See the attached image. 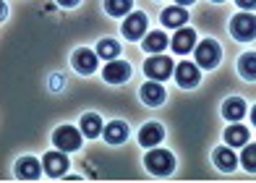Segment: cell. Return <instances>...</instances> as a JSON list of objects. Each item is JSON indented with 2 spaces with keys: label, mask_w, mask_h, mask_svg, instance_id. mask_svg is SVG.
<instances>
[{
  "label": "cell",
  "mask_w": 256,
  "mask_h": 183,
  "mask_svg": "<svg viewBox=\"0 0 256 183\" xmlns=\"http://www.w3.org/2000/svg\"><path fill=\"white\" fill-rule=\"evenodd\" d=\"M63 8H74V6H78V0H58Z\"/></svg>",
  "instance_id": "cell-27"
},
{
  "label": "cell",
  "mask_w": 256,
  "mask_h": 183,
  "mask_svg": "<svg viewBox=\"0 0 256 183\" xmlns=\"http://www.w3.org/2000/svg\"><path fill=\"white\" fill-rule=\"evenodd\" d=\"M144 32H146V16L144 14H131L126 18V24H123V34L128 40H138V37H144Z\"/></svg>",
  "instance_id": "cell-7"
},
{
  "label": "cell",
  "mask_w": 256,
  "mask_h": 183,
  "mask_svg": "<svg viewBox=\"0 0 256 183\" xmlns=\"http://www.w3.org/2000/svg\"><path fill=\"white\" fill-rule=\"evenodd\" d=\"M104 82H110V84H123L126 78H131V66L123 63V60H110L108 66H104Z\"/></svg>",
  "instance_id": "cell-6"
},
{
  "label": "cell",
  "mask_w": 256,
  "mask_h": 183,
  "mask_svg": "<svg viewBox=\"0 0 256 183\" xmlns=\"http://www.w3.org/2000/svg\"><path fill=\"white\" fill-rule=\"evenodd\" d=\"M144 71L149 78H154V82H162V78H168L172 74V60L165 58V55H157V58H149Z\"/></svg>",
  "instance_id": "cell-5"
},
{
  "label": "cell",
  "mask_w": 256,
  "mask_h": 183,
  "mask_svg": "<svg viewBox=\"0 0 256 183\" xmlns=\"http://www.w3.org/2000/svg\"><path fill=\"white\" fill-rule=\"evenodd\" d=\"M196 63L204 68H214L220 63V44L214 40H204L199 48H196Z\"/></svg>",
  "instance_id": "cell-4"
},
{
  "label": "cell",
  "mask_w": 256,
  "mask_h": 183,
  "mask_svg": "<svg viewBox=\"0 0 256 183\" xmlns=\"http://www.w3.org/2000/svg\"><path fill=\"white\" fill-rule=\"evenodd\" d=\"M251 120H254V126H256V108L251 110Z\"/></svg>",
  "instance_id": "cell-29"
},
{
  "label": "cell",
  "mask_w": 256,
  "mask_h": 183,
  "mask_svg": "<svg viewBox=\"0 0 256 183\" xmlns=\"http://www.w3.org/2000/svg\"><path fill=\"white\" fill-rule=\"evenodd\" d=\"M194 42H196L194 29H180L176 37H172V50L176 52H188L194 48Z\"/></svg>",
  "instance_id": "cell-16"
},
{
  "label": "cell",
  "mask_w": 256,
  "mask_h": 183,
  "mask_svg": "<svg viewBox=\"0 0 256 183\" xmlns=\"http://www.w3.org/2000/svg\"><path fill=\"white\" fill-rule=\"evenodd\" d=\"M214 3H222V0H214Z\"/></svg>",
  "instance_id": "cell-30"
},
{
  "label": "cell",
  "mask_w": 256,
  "mask_h": 183,
  "mask_svg": "<svg viewBox=\"0 0 256 183\" xmlns=\"http://www.w3.org/2000/svg\"><path fill=\"white\" fill-rule=\"evenodd\" d=\"M165 44H168V37L162 32H152V34H146V40H144V50L146 52H160V50H165Z\"/></svg>",
  "instance_id": "cell-22"
},
{
  "label": "cell",
  "mask_w": 256,
  "mask_h": 183,
  "mask_svg": "<svg viewBox=\"0 0 256 183\" xmlns=\"http://www.w3.org/2000/svg\"><path fill=\"white\" fill-rule=\"evenodd\" d=\"M131 3L134 0H104V8H108L110 16H123L131 10Z\"/></svg>",
  "instance_id": "cell-24"
},
{
  "label": "cell",
  "mask_w": 256,
  "mask_h": 183,
  "mask_svg": "<svg viewBox=\"0 0 256 183\" xmlns=\"http://www.w3.org/2000/svg\"><path fill=\"white\" fill-rule=\"evenodd\" d=\"M142 100H144V105H152V108H157V105H162V100H165V89H162L160 84H144L142 86Z\"/></svg>",
  "instance_id": "cell-15"
},
{
  "label": "cell",
  "mask_w": 256,
  "mask_h": 183,
  "mask_svg": "<svg viewBox=\"0 0 256 183\" xmlns=\"http://www.w3.org/2000/svg\"><path fill=\"white\" fill-rule=\"evenodd\" d=\"M194 0H178V6H191Z\"/></svg>",
  "instance_id": "cell-28"
},
{
  "label": "cell",
  "mask_w": 256,
  "mask_h": 183,
  "mask_svg": "<svg viewBox=\"0 0 256 183\" xmlns=\"http://www.w3.org/2000/svg\"><path fill=\"white\" fill-rule=\"evenodd\" d=\"M214 162H217L220 170L230 173V170H236V152H232L230 146H220V150L214 152Z\"/></svg>",
  "instance_id": "cell-17"
},
{
  "label": "cell",
  "mask_w": 256,
  "mask_h": 183,
  "mask_svg": "<svg viewBox=\"0 0 256 183\" xmlns=\"http://www.w3.org/2000/svg\"><path fill=\"white\" fill-rule=\"evenodd\" d=\"M74 68L78 74H94L97 68V52H92L86 48H81L74 52Z\"/></svg>",
  "instance_id": "cell-8"
},
{
  "label": "cell",
  "mask_w": 256,
  "mask_h": 183,
  "mask_svg": "<svg viewBox=\"0 0 256 183\" xmlns=\"http://www.w3.org/2000/svg\"><path fill=\"white\" fill-rule=\"evenodd\" d=\"M42 165H44V170H48V176L58 178V176L66 173L68 160H66L63 152H48V154H44V160H42Z\"/></svg>",
  "instance_id": "cell-10"
},
{
  "label": "cell",
  "mask_w": 256,
  "mask_h": 183,
  "mask_svg": "<svg viewBox=\"0 0 256 183\" xmlns=\"http://www.w3.org/2000/svg\"><path fill=\"white\" fill-rule=\"evenodd\" d=\"M176 78H178V84H180L183 89H191V86L199 84V68H196L194 63H178Z\"/></svg>",
  "instance_id": "cell-9"
},
{
  "label": "cell",
  "mask_w": 256,
  "mask_h": 183,
  "mask_svg": "<svg viewBox=\"0 0 256 183\" xmlns=\"http://www.w3.org/2000/svg\"><path fill=\"white\" fill-rule=\"evenodd\" d=\"M222 116L232 123H238L243 116H246V102H243L240 97H230L225 105H222Z\"/></svg>",
  "instance_id": "cell-13"
},
{
  "label": "cell",
  "mask_w": 256,
  "mask_h": 183,
  "mask_svg": "<svg viewBox=\"0 0 256 183\" xmlns=\"http://www.w3.org/2000/svg\"><path fill=\"white\" fill-rule=\"evenodd\" d=\"M236 3H238L240 8H246V10H248V8H256V0H236Z\"/></svg>",
  "instance_id": "cell-26"
},
{
  "label": "cell",
  "mask_w": 256,
  "mask_h": 183,
  "mask_svg": "<svg viewBox=\"0 0 256 183\" xmlns=\"http://www.w3.org/2000/svg\"><path fill=\"white\" fill-rule=\"evenodd\" d=\"M144 165H146L149 173H154V176H168V173H172V168H176V157L168 150H152L144 157Z\"/></svg>",
  "instance_id": "cell-1"
},
{
  "label": "cell",
  "mask_w": 256,
  "mask_h": 183,
  "mask_svg": "<svg viewBox=\"0 0 256 183\" xmlns=\"http://www.w3.org/2000/svg\"><path fill=\"white\" fill-rule=\"evenodd\" d=\"M16 176L24 178V180H34L40 178V162L34 157H21L16 162Z\"/></svg>",
  "instance_id": "cell-12"
},
{
  "label": "cell",
  "mask_w": 256,
  "mask_h": 183,
  "mask_svg": "<svg viewBox=\"0 0 256 183\" xmlns=\"http://www.w3.org/2000/svg\"><path fill=\"white\" fill-rule=\"evenodd\" d=\"M240 162H243V168H246V170L256 173V144H251V146H246V150H243Z\"/></svg>",
  "instance_id": "cell-25"
},
{
  "label": "cell",
  "mask_w": 256,
  "mask_h": 183,
  "mask_svg": "<svg viewBox=\"0 0 256 183\" xmlns=\"http://www.w3.org/2000/svg\"><path fill=\"white\" fill-rule=\"evenodd\" d=\"M162 136H165V131H162L160 123H146L138 131V142H142V146H157L162 142Z\"/></svg>",
  "instance_id": "cell-11"
},
{
  "label": "cell",
  "mask_w": 256,
  "mask_h": 183,
  "mask_svg": "<svg viewBox=\"0 0 256 183\" xmlns=\"http://www.w3.org/2000/svg\"><path fill=\"white\" fill-rule=\"evenodd\" d=\"M225 142H228V146H243L248 142V131L243 126H230L225 131Z\"/></svg>",
  "instance_id": "cell-21"
},
{
  "label": "cell",
  "mask_w": 256,
  "mask_h": 183,
  "mask_svg": "<svg viewBox=\"0 0 256 183\" xmlns=\"http://www.w3.org/2000/svg\"><path fill=\"white\" fill-rule=\"evenodd\" d=\"M118 52H120V44L115 42V40H102L100 48H97V55H100V58H104V60L118 58Z\"/></svg>",
  "instance_id": "cell-23"
},
{
  "label": "cell",
  "mask_w": 256,
  "mask_h": 183,
  "mask_svg": "<svg viewBox=\"0 0 256 183\" xmlns=\"http://www.w3.org/2000/svg\"><path fill=\"white\" fill-rule=\"evenodd\" d=\"M230 34L236 40H254L256 37V16L251 14H238V16H232L230 21Z\"/></svg>",
  "instance_id": "cell-2"
},
{
  "label": "cell",
  "mask_w": 256,
  "mask_h": 183,
  "mask_svg": "<svg viewBox=\"0 0 256 183\" xmlns=\"http://www.w3.org/2000/svg\"><path fill=\"white\" fill-rule=\"evenodd\" d=\"M186 21H188V14H186L183 6H176V8H165L162 10V24L165 26H183Z\"/></svg>",
  "instance_id": "cell-14"
},
{
  "label": "cell",
  "mask_w": 256,
  "mask_h": 183,
  "mask_svg": "<svg viewBox=\"0 0 256 183\" xmlns=\"http://www.w3.org/2000/svg\"><path fill=\"white\" fill-rule=\"evenodd\" d=\"M238 74L248 82H256V52H246L238 60Z\"/></svg>",
  "instance_id": "cell-18"
},
{
  "label": "cell",
  "mask_w": 256,
  "mask_h": 183,
  "mask_svg": "<svg viewBox=\"0 0 256 183\" xmlns=\"http://www.w3.org/2000/svg\"><path fill=\"white\" fill-rule=\"evenodd\" d=\"M52 144L60 152H74L81 146V134L74 126H60V128H55V134H52Z\"/></svg>",
  "instance_id": "cell-3"
},
{
  "label": "cell",
  "mask_w": 256,
  "mask_h": 183,
  "mask_svg": "<svg viewBox=\"0 0 256 183\" xmlns=\"http://www.w3.org/2000/svg\"><path fill=\"white\" fill-rule=\"evenodd\" d=\"M126 136H128V126L123 120H112L108 128H104V139H108L110 144H120Z\"/></svg>",
  "instance_id": "cell-19"
},
{
  "label": "cell",
  "mask_w": 256,
  "mask_h": 183,
  "mask_svg": "<svg viewBox=\"0 0 256 183\" xmlns=\"http://www.w3.org/2000/svg\"><path fill=\"white\" fill-rule=\"evenodd\" d=\"M81 131H84V134L89 136V139L100 136V131H102V120H100L97 112H86V116L81 118Z\"/></svg>",
  "instance_id": "cell-20"
}]
</instances>
